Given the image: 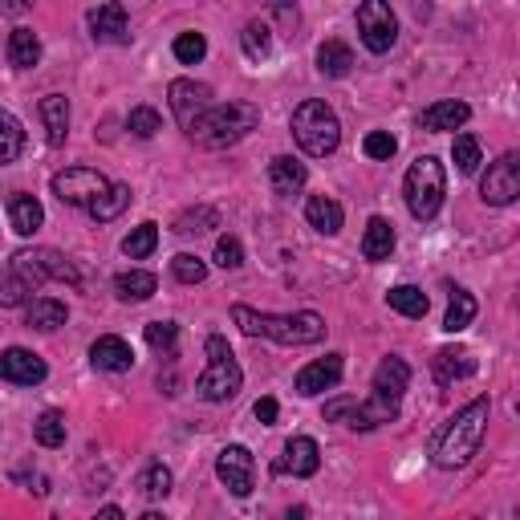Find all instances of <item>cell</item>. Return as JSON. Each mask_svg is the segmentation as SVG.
<instances>
[{
  "mask_svg": "<svg viewBox=\"0 0 520 520\" xmlns=\"http://www.w3.org/2000/svg\"><path fill=\"white\" fill-rule=\"evenodd\" d=\"M9 61L17 65V70H33V65L41 61V41L33 29H13L9 33Z\"/></svg>",
  "mask_w": 520,
  "mask_h": 520,
  "instance_id": "obj_32",
  "label": "cell"
},
{
  "mask_svg": "<svg viewBox=\"0 0 520 520\" xmlns=\"http://www.w3.org/2000/svg\"><path fill=\"white\" fill-rule=\"evenodd\" d=\"M33 435L41 447H61L65 443V415L61 411H41L33 423Z\"/></svg>",
  "mask_w": 520,
  "mask_h": 520,
  "instance_id": "obj_38",
  "label": "cell"
},
{
  "mask_svg": "<svg viewBox=\"0 0 520 520\" xmlns=\"http://www.w3.org/2000/svg\"><path fill=\"white\" fill-rule=\"evenodd\" d=\"M476 317V297L468 289H451V301H447V317H443V330L447 334H464Z\"/></svg>",
  "mask_w": 520,
  "mask_h": 520,
  "instance_id": "obj_29",
  "label": "cell"
},
{
  "mask_svg": "<svg viewBox=\"0 0 520 520\" xmlns=\"http://www.w3.org/2000/svg\"><path fill=\"white\" fill-rule=\"evenodd\" d=\"M386 305L395 309V313H403V317H427V309H431L427 293L415 289V285H395V289L386 293Z\"/></svg>",
  "mask_w": 520,
  "mask_h": 520,
  "instance_id": "obj_33",
  "label": "cell"
},
{
  "mask_svg": "<svg viewBox=\"0 0 520 520\" xmlns=\"http://www.w3.org/2000/svg\"><path fill=\"white\" fill-rule=\"evenodd\" d=\"M155 289H159L155 273L130 269V273H118V277H114V293H118L122 301H147V297H155Z\"/></svg>",
  "mask_w": 520,
  "mask_h": 520,
  "instance_id": "obj_31",
  "label": "cell"
},
{
  "mask_svg": "<svg viewBox=\"0 0 520 520\" xmlns=\"http://www.w3.org/2000/svg\"><path fill=\"white\" fill-rule=\"evenodd\" d=\"M390 252H395V228L382 216H370L366 232H362V256L378 265V260H390Z\"/></svg>",
  "mask_w": 520,
  "mask_h": 520,
  "instance_id": "obj_22",
  "label": "cell"
},
{
  "mask_svg": "<svg viewBox=\"0 0 520 520\" xmlns=\"http://www.w3.org/2000/svg\"><path fill=\"white\" fill-rule=\"evenodd\" d=\"M21 151H25V126L9 110H0V167L13 163Z\"/></svg>",
  "mask_w": 520,
  "mask_h": 520,
  "instance_id": "obj_34",
  "label": "cell"
},
{
  "mask_svg": "<svg viewBox=\"0 0 520 520\" xmlns=\"http://www.w3.org/2000/svg\"><path fill=\"white\" fill-rule=\"evenodd\" d=\"M155 244H159V224H139L135 232H130L126 240H122V252L130 256V260H147L151 252H155Z\"/></svg>",
  "mask_w": 520,
  "mask_h": 520,
  "instance_id": "obj_36",
  "label": "cell"
},
{
  "mask_svg": "<svg viewBox=\"0 0 520 520\" xmlns=\"http://www.w3.org/2000/svg\"><path fill=\"white\" fill-rule=\"evenodd\" d=\"M220 224V216L212 212V208H191V212H183L179 220H175V232L179 236H200V232H208V228H216Z\"/></svg>",
  "mask_w": 520,
  "mask_h": 520,
  "instance_id": "obj_43",
  "label": "cell"
},
{
  "mask_svg": "<svg viewBox=\"0 0 520 520\" xmlns=\"http://www.w3.org/2000/svg\"><path fill=\"white\" fill-rule=\"evenodd\" d=\"M476 374V358H472V350H464V346H443L439 354H435V378L447 386V382H460V378H472Z\"/></svg>",
  "mask_w": 520,
  "mask_h": 520,
  "instance_id": "obj_20",
  "label": "cell"
},
{
  "mask_svg": "<svg viewBox=\"0 0 520 520\" xmlns=\"http://www.w3.org/2000/svg\"><path fill=\"white\" fill-rule=\"evenodd\" d=\"M45 374H49L45 362L25 346H13V350L0 354V378L13 382V386H37V382H45Z\"/></svg>",
  "mask_w": 520,
  "mask_h": 520,
  "instance_id": "obj_15",
  "label": "cell"
},
{
  "mask_svg": "<svg viewBox=\"0 0 520 520\" xmlns=\"http://www.w3.org/2000/svg\"><path fill=\"white\" fill-rule=\"evenodd\" d=\"M305 179H309L305 163H297V159H289V155H277V159L269 163V183H273L277 195H297V191L305 187Z\"/></svg>",
  "mask_w": 520,
  "mask_h": 520,
  "instance_id": "obj_26",
  "label": "cell"
},
{
  "mask_svg": "<svg viewBox=\"0 0 520 520\" xmlns=\"http://www.w3.org/2000/svg\"><path fill=\"white\" fill-rule=\"evenodd\" d=\"M480 195H484V204H492V208L516 204V195H520V155L516 151L500 155L488 167V175L480 179Z\"/></svg>",
  "mask_w": 520,
  "mask_h": 520,
  "instance_id": "obj_11",
  "label": "cell"
},
{
  "mask_svg": "<svg viewBox=\"0 0 520 520\" xmlns=\"http://www.w3.org/2000/svg\"><path fill=\"white\" fill-rule=\"evenodd\" d=\"M171 114H175V122L187 130L195 118H200L208 106H212V90L204 86V82H191V78H179V82H171Z\"/></svg>",
  "mask_w": 520,
  "mask_h": 520,
  "instance_id": "obj_13",
  "label": "cell"
},
{
  "mask_svg": "<svg viewBox=\"0 0 520 520\" xmlns=\"http://www.w3.org/2000/svg\"><path fill=\"white\" fill-rule=\"evenodd\" d=\"M269 5H273L277 13H289V9H293V0H269Z\"/></svg>",
  "mask_w": 520,
  "mask_h": 520,
  "instance_id": "obj_50",
  "label": "cell"
},
{
  "mask_svg": "<svg viewBox=\"0 0 520 520\" xmlns=\"http://www.w3.org/2000/svg\"><path fill=\"white\" fill-rule=\"evenodd\" d=\"M403 195H407V212L415 220H435L447 195V171L435 155H419L403 179Z\"/></svg>",
  "mask_w": 520,
  "mask_h": 520,
  "instance_id": "obj_5",
  "label": "cell"
},
{
  "mask_svg": "<svg viewBox=\"0 0 520 520\" xmlns=\"http://www.w3.org/2000/svg\"><path fill=\"white\" fill-rule=\"evenodd\" d=\"M451 155H455V167H460L464 175H472V171L480 167V143H476L472 135H455Z\"/></svg>",
  "mask_w": 520,
  "mask_h": 520,
  "instance_id": "obj_44",
  "label": "cell"
},
{
  "mask_svg": "<svg viewBox=\"0 0 520 520\" xmlns=\"http://www.w3.org/2000/svg\"><path fill=\"white\" fill-rule=\"evenodd\" d=\"M33 9V0H0V13H9V17H21Z\"/></svg>",
  "mask_w": 520,
  "mask_h": 520,
  "instance_id": "obj_49",
  "label": "cell"
},
{
  "mask_svg": "<svg viewBox=\"0 0 520 520\" xmlns=\"http://www.w3.org/2000/svg\"><path fill=\"white\" fill-rule=\"evenodd\" d=\"M41 118H45V139L49 147H61L65 135H70V102L61 94H45L41 98Z\"/></svg>",
  "mask_w": 520,
  "mask_h": 520,
  "instance_id": "obj_23",
  "label": "cell"
},
{
  "mask_svg": "<svg viewBox=\"0 0 520 520\" xmlns=\"http://www.w3.org/2000/svg\"><path fill=\"white\" fill-rule=\"evenodd\" d=\"M204 350H208V370L200 374V382H195V390L208 399V403H228V399H236V390L244 386V370H240V362L232 358V350H228V342L220 338V334H212L208 342H204Z\"/></svg>",
  "mask_w": 520,
  "mask_h": 520,
  "instance_id": "obj_6",
  "label": "cell"
},
{
  "mask_svg": "<svg viewBox=\"0 0 520 520\" xmlns=\"http://www.w3.org/2000/svg\"><path fill=\"white\" fill-rule=\"evenodd\" d=\"M126 204H130V187H126V183H110L86 212H90L98 224H106V220H118V216L126 212Z\"/></svg>",
  "mask_w": 520,
  "mask_h": 520,
  "instance_id": "obj_30",
  "label": "cell"
},
{
  "mask_svg": "<svg viewBox=\"0 0 520 520\" xmlns=\"http://www.w3.org/2000/svg\"><path fill=\"white\" fill-rule=\"evenodd\" d=\"M9 224H13L17 236H33V232L45 224V208L33 200V195L17 191L13 200H9Z\"/></svg>",
  "mask_w": 520,
  "mask_h": 520,
  "instance_id": "obj_25",
  "label": "cell"
},
{
  "mask_svg": "<svg viewBox=\"0 0 520 520\" xmlns=\"http://www.w3.org/2000/svg\"><path fill=\"white\" fill-rule=\"evenodd\" d=\"M252 415H256L260 423H277V399H260V403L252 407Z\"/></svg>",
  "mask_w": 520,
  "mask_h": 520,
  "instance_id": "obj_48",
  "label": "cell"
},
{
  "mask_svg": "<svg viewBox=\"0 0 520 520\" xmlns=\"http://www.w3.org/2000/svg\"><path fill=\"white\" fill-rule=\"evenodd\" d=\"M175 338H179V325L175 321H151L147 325V342L155 350H175Z\"/></svg>",
  "mask_w": 520,
  "mask_h": 520,
  "instance_id": "obj_47",
  "label": "cell"
},
{
  "mask_svg": "<svg viewBox=\"0 0 520 520\" xmlns=\"http://www.w3.org/2000/svg\"><path fill=\"white\" fill-rule=\"evenodd\" d=\"M126 126H130V135H135V139H155L163 130V118L151 106H135V110H130V118H126Z\"/></svg>",
  "mask_w": 520,
  "mask_h": 520,
  "instance_id": "obj_41",
  "label": "cell"
},
{
  "mask_svg": "<svg viewBox=\"0 0 520 520\" xmlns=\"http://www.w3.org/2000/svg\"><path fill=\"white\" fill-rule=\"evenodd\" d=\"M106 187H110V179L94 167H65L61 175H53V195L70 208H90Z\"/></svg>",
  "mask_w": 520,
  "mask_h": 520,
  "instance_id": "obj_10",
  "label": "cell"
},
{
  "mask_svg": "<svg viewBox=\"0 0 520 520\" xmlns=\"http://www.w3.org/2000/svg\"><path fill=\"white\" fill-rule=\"evenodd\" d=\"M293 139H297V147L305 155L325 159V155H334L338 143H342V122H338V114L325 102L309 98V102H301L293 110Z\"/></svg>",
  "mask_w": 520,
  "mask_h": 520,
  "instance_id": "obj_4",
  "label": "cell"
},
{
  "mask_svg": "<svg viewBox=\"0 0 520 520\" xmlns=\"http://www.w3.org/2000/svg\"><path fill=\"white\" fill-rule=\"evenodd\" d=\"M305 220H309V228H317L321 236H334V232H342L346 212H342V204H338V200H330V195H309V204H305Z\"/></svg>",
  "mask_w": 520,
  "mask_h": 520,
  "instance_id": "obj_21",
  "label": "cell"
},
{
  "mask_svg": "<svg viewBox=\"0 0 520 520\" xmlns=\"http://www.w3.org/2000/svg\"><path fill=\"white\" fill-rule=\"evenodd\" d=\"M65 305L57 301V297H37L29 309H25V325L29 330H41V334H49V330H57V325H65Z\"/></svg>",
  "mask_w": 520,
  "mask_h": 520,
  "instance_id": "obj_27",
  "label": "cell"
},
{
  "mask_svg": "<svg viewBox=\"0 0 520 520\" xmlns=\"http://www.w3.org/2000/svg\"><path fill=\"white\" fill-rule=\"evenodd\" d=\"M13 269L37 289L41 281H61V285H82V273H78V265L65 252H57V248H21L17 256H13Z\"/></svg>",
  "mask_w": 520,
  "mask_h": 520,
  "instance_id": "obj_7",
  "label": "cell"
},
{
  "mask_svg": "<svg viewBox=\"0 0 520 520\" xmlns=\"http://www.w3.org/2000/svg\"><path fill=\"white\" fill-rule=\"evenodd\" d=\"M256 122H260V110L252 102H224V106H208L187 126V135L204 151H224V147H236L244 135H252Z\"/></svg>",
  "mask_w": 520,
  "mask_h": 520,
  "instance_id": "obj_3",
  "label": "cell"
},
{
  "mask_svg": "<svg viewBox=\"0 0 520 520\" xmlns=\"http://www.w3.org/2000/svg\"><path fill=\"white\" fill-rule=\"evenodd\" d=\"M216 476L224 480V488H228L232 496L244 500V496L252 492V484H256V464H252L248 447H240V443L224 447V451L216 455Z\"/></svg>",
  "mask_w": 520,
  "mask_h": 520,
  "instance_id": "obj_12",
  "label": "cell"
},
{
  "mask_svg": "<svg viewBox=\"0 0 520 520\" xmlns=\"http://www.w3.org/2000/svg\"><path fill=\"white\" fill-rule=\"evenodd\" d=\"M358 33H362V45L370 53H386L399 41V17H395V9H390V0H362Z\"/></svg>",
  "mask_w": 520,
  "mask_h": 520,
  "instance_id": "obj_9",
  "label": "cell"
},
{
  "mask_svg": "<svg viewBox=\"0 0 520 520\" xmlns=\"http://www.w3.org/2000/svg\"><path fill=\"white\" fill-rule=\"evenodd\" d=\"M216 265L220 269H240L244 265V248H240L236 236H220L216 240Z\"/></svg>",
  "mask_w": 520,
  "mask_h": 520,
  "instance_id": "obj_45",
  "label": "cell"
},
{
  "mask_svg": "<svg viewBox=\"0 0 520 520\" xmlns=\"http://www.w3.org/2000/svg\"><path fill=\"white\" fill-rule=\"evenodd\" d=\"M395 415H399V407L386 403V399H378V395H370L366 403H358V399H334V403H325V419L346 423L350 431H370V427H378V423H390Z\"/></svg>",
  "mask_w": 520,
  "mask_h": 520,
  "instance_id": "obj_8",
  "label": "cell"
},
{
  "mask_svg": "<svg viewBox=\"0 0 520 520\" xmlns=\"http://www.w3.org/2000/svg\"><path fill=\"white\" fill-rule=\"evenodd\" d=\"M171 273H175V281H183V285H200V281L208 277V265H204L200 256L179 252V256L171 260Z\"/></svg>",
  "mask_w": 520,
  "mask_h": 520,
  "instance_id": "obj_42",
  "label": "cell"
},
{
  "mask_svg": "<svg viewBox=\"0 0 520 520\" xmlns=\"http://www.w3.org/2000/svg\"><path fill=\"white\" fill-rule=\"evenodd\" d=\"M350 65H354V53H350L346 41H325V45L317 49V70H321L325 78H346Z\"/></svg>",
  "mask_w": 520,
  "mask_h": 520,
  "instance_id": "obj_28",
  "label": "cell"
},
{
  "mask_svg": "<svg viewBox=\"0 0 520 520\" xmlns=\"http://www.w3.org/2000/svg\"><path fill=\"white\" fill-rule=\"evenodd\" d=\"M171 49H175V57H179L183 65H200V61L208 57V37H204V33H179Z\"/></svg>",
  "mask_w": 520,
  "mask_h": 520,
  "instance_id": "obj_39",
  "label": "cell"
},
{
  "mask_svg": "<svg viewBox=\"0 0 520 520\" xmlns=\"http://www.w3.org/2000/svg\"><path fill=\"white\" fill-rule=\"evenodd\" d=\"M317 468H321V451H317V443L309 435L289 439L285 451H281V460L273 464L277 476H313Z\"/></svg>",
  "mask_w": 520,
  "mask_h": 520,
  "instance_id": "obj_16",
  "label": "cell"
},
{
  "mask_svg": "<svg viewBox=\"0 0 520 520\" xmlns=\"http://www.w3.org/2000/svg\"><path fill=\"white\" fill-rule=\"evenodd\" d=\"M240 45H244V53H248L252 61L269 57V49H273V33H269V25H265V21H248L244 33H240Z\"/></svg>",
  "mask_w": 520,
  "mask_h": 520,
  "instance_id": "obj_37",
  "label": "cell"
},
{
  "mask_svg": "<svg viewBox=\"0 0 520 520\" xmlns=\"http://www.w3.org/2000/svg\"><path fill=\"white\" fill-rule=\"evenodd\" d=\"M139 492H143L147 500H163V496L171 492V472H167L163 464H147L143 476H139Z\"/></svg>",
  "mask_w": 520,
  "mask_h": 520,
  "instance_id": "obj_40",
  "label": "cell"
},
{
  "mask_svg": "<svg viewBox=\"0 0 520 520\" xmlns=\"http://www.w3.org/2000/svg\"><path fill=\"white\" fill-rule=\"evenodd\" d=\"M90 37L98 45H126L130 41V21H126V9L118 0H106L90 13Z\"/></svg>",
  "mask_w": 520,
  "mask_h": 520,
  "instance_id": "obj_14",
  "label": "cell"
},
{
  "mask_svg": "<svg viewBox=\"0 0 520 520\" xmlns=\"http://www.w3.org/2000/svg\"><path fill=\"white\" fill-rule=\"evenodd\" d=\"M407 382H411V366H407L403 358L390 354V358H382V362H378V370H374V395L399 407V399H403Z\"/></svg>",
  "mask_w": 520,
  "mask_h": 520,
  "instance_id": "obj_18",
  "label": "cell"
},
{
  "mask_svg": "<svg viewBox=\"0 0 520 520\" xmlns=\"http://www.w3.org/2000/svg\"><path fill=\"white\" fill-rule=\"evenodd\" d=\"M232 321L248 338H269L281 346H313L325 338L321 313H260L248 305H232Z\"/></svg>",
  "mask_w": 520,
  "mask_h": 520,
  "instance_id": "obj_1",
  "label": "cell"
},
{
  "mask_svg": "<svg viewBox=\"0 0 520 520\" xmlns=\"http://www.w3.org/2000/svg\"><path fill=\"white\" fill-rule=\"evenodd\" d=\"M90 362H94V370L122 374V370L135 366V350H130V342H122V338L106 334V338H98V342L90 346Z\"/></svg>",
  "mask_w": 520,
  "mask_h": 520,
  "instance_id": "obj_19",
  "label": "cell"
},
{
  "mask_svg": "<svg viewBox=\"0 0 520 520\" xmlns=\"http://www.w3.org/2000/svg\"><path fill=\"white\" fill-rule=\"evenodd\" d=\"M342 382V354H325L317 362H309L301 374H297V395H321V390H334Z\"/></svg>",
  "mask_w": 520,
  "mask_h": 520,
  "instance_id": "obj_17",
  "label": "cell"
},
{
  "mask_svg": "<svg viewBox=\"0 0 520 520\" xmlns=\"http://www.w3.org/2000/svg\"><path fill=\"white\" fill-rule=\"evenodd\" d=\"M29 293H33V285H29L13 265L0 269V309H17V305H25Z\"/></svg>",
  "mask_w": 520,
  "mask_h": 520,
  "instance_id": "obj_35",
  "label": "cell"
},
{
  "mask_svg": "<svg viewBox=\"0 0 520 520\" xmlns=\"http://www.w3.org/2000/svg\"><path fill=\"white\" fill-rule=\"evenodd\" d=\"M488 399H472L460 415H455L443 431H439V439H435V468H443V472H455V468H464L472 455L480 451V443H484V431H488Z\"/></svg>",
  "mask_w": 520,
  "mask_h": 520,
  "instance_id": "obj_2",
  "label": "cell"
},
{
  "mask_svg": "<svg viewBox=\"0 0 520 520\" xmlns=\"http://www.w3.org/2000/svg\"><path fill=\"white\" fill-rule=\"evenodd\" d=\"M472 118V106L468 102H435V106H427L423 114H419V126L423 130H455V126H464Z\"/></svg>",
  "mask_w": 520,
  "mask_h": 520,
  "instance_id": "obj_24",
  "label": "cell"
},
{
  "mask_svg": "<svg viewBox=\"0 0 520 520\" xmlns=\"http://www.w3.org/2000/svg\"><path fill=\"white\" fill-rule=\"evenodd\" d=\"M362 151H366L370 159H390V155L399 151V143H395V135H386V130H370L366 143H362Z\"/></svg>",
  "mask_w": 520,
  "mask_h": 520,
  "instance_id": "obj_46",
  "label": "cell"
}]
</instances>
